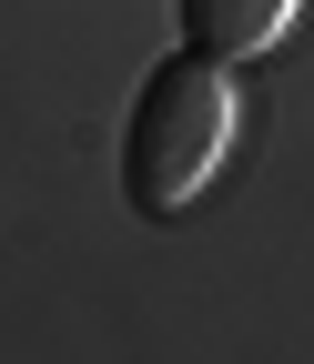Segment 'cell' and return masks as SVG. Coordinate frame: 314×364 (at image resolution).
Here are the masks:
<instances>
[{
    "label": "cell",
    "instance_id": "obj_2",
    "mask_svg": "<svg viewBox=\"0 0 314 364\" xmlns=\"http://www.w3.org/2000/svg\"><path fill=\"white\" fill-rule=\"evenodd\" d=\"M294 11H304V0H172V21H183V41H193L203 61H253V51H274Z\"/></svg>",
    "mask_w": 314,
    "mask_h": 364
},
{
    "label": "cell",
    "instance_id": "obj_1",
    "mask_svg": "<svg viewBox=\"0 0 314 364\" xmlns=\"http://www.w3.org/2000/svg\"><path fill=\"white\" fill-rule=\"evenodd\" d=\"M234 152V81H223L203 51L162 61L132 102V132H122V193L142 223H172L203 203V182Z\"/></svg>",
    "mask_w": 314,
    "mask_h": 364
}]
</instances>
